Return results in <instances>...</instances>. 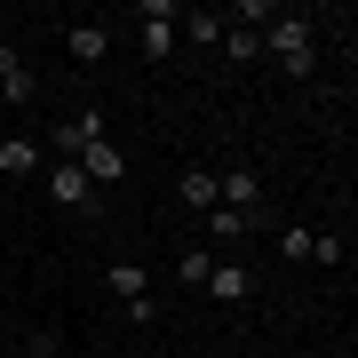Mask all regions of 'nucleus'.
I'll list each match as a JSON object with an SVG mask.
<instances>
[{
    "label": "nucleus",
    "instance_id": "16",
    "mask_svg": "<svg viewBox=\"0 0 358 358\" xmlns=\"http://www.w3.org/2000/svg\"><path fill=\"white\" fill-rule=\"evenodd\" d=\"M207 263H215V255H207V247H192V255L176 263V279H192V287H199V279H207Z\"/></svg>",
    "mask_w": 358,
    "mask_h": 358
},
{
    "label": "nucleus",
    "instance_id": "1",
    "mask_svg": "<svg viewBox=\"0 0 358 358\" xmlns=\"http://www.w3.org/2000/svg\"><path fill=\"white\" fill-rule=\"evenodd\" d=\"M263 48L279 56V72H287V80H310V72H319V24H310L303 8H271Z\"/></svg>",
    "mask_w": 358,
    "mask_h": 358
},
{
    "label": "nucleus",
    "instance_id": "5",
    "mask_svg": "<svg viewBox=\"0 0 358 358\" xmlns=\"http://www.w3.org/2000/svg\"><path fill=\"white\" fill-rule=\"evenodd\" d=\"M48 199L64 207V215H80V207L96 215V183L80 176V159H56V167H48Z\"/></svg>",
    "mask_w": 358,
    "mask_h": 358
},
{
    "label": "nucleus",
    "instance_id": "13",
    "mask_svg": "<svg viewBox=\"0 0 358 358\" xmlns=\"http://www.w3.org/2000/svg\"><path fill=\"white\" fill-rule=\"evenodd\" d=\"M223 56H231V64H255V56H263V32H247V24H223Z\"/></svg>",
    "mask_w": 358,
    "mask_h": 358
},
{
    "label": "nucleus",
    "instance_id": "4",
    "mask_svg": "<svg viewBox=\"0 0 358 358\" xmlns=\"http://www.w3.org/2000/svg\"><path fill=\"white\" fill-rule=\"evenodd\" d=\"M215 207L263 215V176H255V167H215Z\"/></svg>",
    "mask_w": 358,
    "mask_h": 358
},
{
    "label": "nucleus",
    "instance_id": "11",
    "mask_svg": "<svg viewBox=\"0 0 358 358\" xmlns=\"http://www.w3.org/2000/svg\"><path fill=\"white\" fill-rule=\"evenodd\" d=\"M64 48H72V64H103V56H112V32H103V24H72Z\"/></svg>",
    "mask_w": 358,
    "mask_h": 358
},
{
    "label": "nucleus",
    "instance_id": "2",
    "mask_svg": "<svg viewBox=\"0 0 358 358\" xmlns=\"http://www.w3.org/2000/svg\"><path fill=\"white\" fill-rule=\"evenodd\" d=\"M176 16H183V0H143L136 40H143V56H152V64H167V56H176Z\"/></svg>",
    "mask_w": 358,
    "mask_h": 358
},
{
    "label": "nucleus",
    "instance_id": "14",
    "mask_svg": "<svg viewBox=\"0 0 358 358\" xmlns=\"http://www.w3.org/2000/svg\"><path fill=\"white\" fill-rule=\"evenodd\" d=\"M207 223H215V239H223V247L255 231V215H239V207H207Z\"/></svg>",
    "mask_w": 358,
    "mask_h": 358
},
{
    "label": "nucleus",
    "instance_id": "9",
    "mask_svg": "<svg viewBox=\"0 0 358 358\" xmlns=\"http://www.w3.org/2000/svg\"><path fill=\"white\" fill-rule=\"evenodd\" d=\"M176 40H192V48H215V40H223V8H183V16H176Z\"/></svg>",
    "mask_w": 358,
    "mask_h": 358
},
{
    "label": "nucleus",
    "instance_id": "7",
    "mask_svg": "<svg viewBox=\"0 0 358 358\" xmlns=\"http://www.w3.org/2000/svg\"><path fill=\"white\" fill-rule=\"evenodd\" d=\"M103 287H112L120 303H136V294H152V271H143L136 255H112V263H103Z\"/></svg>",
    "mask_w": 358,
    "mask_h": 358
},
{
    "label": "nucleus",
    "instance_id": "15",
    "mask_svg": "<svg viewBox=\"0 0 358 358\" xmlns=\"http://www.w3.org/2000/svg\"><path fill=\"white\" fill-rule=\"evenodd\" d=\"M279 255H287V263H310V231H303V223L279 231Z\"/></svg>",
    "mask_w": 358,
    "mask_h": 358
},
{
    "label": "nucleus",
    "instance_id": "12",
    "mask_svg": "<svg viewBox=\"0 0 358 358\" xmlns=\"http://www.w3.org/2000/svg\"><path fill=\"white\" fill-rule=\"evenodd\" d=\"M24 96H32V72H24V56L0 40V103H24Z\"/></svg>",
    "mask_w": 358,
    "mask_h": 358
},
{
    "label": "nucleus",
    "instance_id": "8",
    "mask_svg": "<svg viewBox=\"0 0 358 358\" xmlns=\"http://www.w3.org/2000/svg\"><path fill=\"white\" fill-rule=\"evenodd\" d=\"M40 167V143L32 136H0V183H24Z\"/></svg>",
    "mask_w": 358,
    "mask_h": 358
},
{
    "label": "nucleus",
    "instance_id": "3",
    "mask_svg": "<svg viewBox=\"0 0 358 358\" xmlns=\"http://www.w3.org/2000/svg\"><path fill=\"white\" fill-rule=\"evenodd\" d=\"M80 176L96 183V192H120V183H128V152H112V136H96V143H80Z\"/></svg>",
    "mask_w": 358,
    "mask_h": 358
},
{
    "label": "nucleus",
    "instance_id": "6",
    "mask_svg": "<svg viewBox=\"0 0 358 358\" xmlns=\"http://www.w3.org/2000/svg\"><path fill=\"white\" fill-rule=\"evenodd\" d=\"M199 294H215V303H247V294H255V271L247 263H207V279H199Z\"/></svg>",
    "mask_w": 358,
    "mask_h": 358
},
{
    "label": "nucleus",
    "instance_id": "17",
    "mask_svg": "<svg viewBox=\"0 0 358 358\" xmlns=\"http://www.w3.org/2000/svg\"><path fill=\"white\" fill-rule=\"evenodd\" d=\"M32 358H56V350H48V334H40V343H32Z\"/></svg>",
    "mask_w": 358,
    "mask_h": 358
},
{
    "label": "nucleus",
    "instance_id": "10",
    "mask_svg": "<svg viewBox=\"0 0 358 358\" xmlns=\"http://www.w3.org/2000/svg\"><path fill=\"white\" fill-rule=\"evenodd\" d=\"M176 199L192 207V215H207V207H215V167H183V176H176Z\"/></svg>",
    "mask_w": 358,
    "mask_h": 358
}]
</instances>
